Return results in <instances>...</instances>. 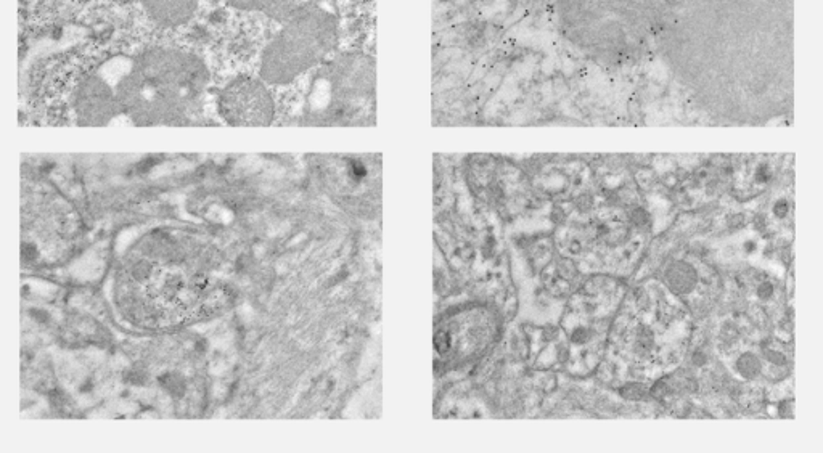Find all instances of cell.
Instances as JSON below:
<instances>
[{"label":"cell","mask_w":823,"mask_h":453,"mask_svg":"<svg viewBox=\"0 0 823 453\" xmlns=\"http://www.w3.org/2000/svg\"><path fill=\"white\" fill-rule=\"evenodd\" d=\"M434 346H436L439 352H447L448 348H451V337L446 333H438L436 337H434Z\"/></svg>","instance_id":"7c38bea8"},{"label":"cell","mask_w":823,"mask_h":453,"mask_svg":"<svg viewBox=\"0 0 823 453\" xmlns=\"http://www.w3.org/2000/svg\"><path fill=\"white\" fill-rule=\"evenodd\" d=\"M650 392L645 389L644 385H627L621 391V396L627 400H644Z\"/></svg>","instance_id":"ba28073f"},{"label":"cell","mask_w":823,"mask_h":453,"mask_svg":"<svg viewBox=\"0 0 823 453\" xmlns=\"http://www.w3.org/2000/svg\"><path fill=\"white\" fill-rule=\"evenodd\" d=\"M147 10L164 26H179L193 15L197 0H143Z\"/></svg>","instance_id":"3957f363"},{"label":"cell","mask_w":823,"mask_h":453,"mask_svg":"<svg viewBox=\"0 0 823 453\" xmlns=\"http://www.w3.org/2000/svg\"><path fill=\"white\" fill-rule=\"evenodd\" d=\"M333 26L317 8H299L288 16V25L269 45L262 62V76L270 82L291 81L311 66L330 47Z\"/></svg>","instance_id":"6da1fadb"},{"label":"cell","mask_w":823,"mask_h":453,"mask_svg":"<svg viewBox=\"0 0 823 453\" xmlns=\"http://www.w3.org/2000/svg\"><path fill=\"white\" fill-rule=\"evenodd\" d=\"M256 7L275 18H288L294 12V0H257Z\"/></svg>","instance_id":"8992f818"},{"label":"cell","mask_w":823,"mask_h":453,"mask_svg":"<svg viewBox=\"0 0 823 453\" xmlns=\"http://www.w3.org/2000/svg\"><path fill=\"white\" fill-rule=\"evenodd\" d=\"M788 211H789V205L787 200H778L774 205V216L778 217V219H783V217L788 214Z\"/></svg>","instance_id":"5bb4252c"},{"label":"cell","mask_w":823,"mask_h":453,"mask_svg":"<svg viewBox=\"0 0 823 453\" xmlns=\"http://www.w3.org/2000/svg\"><path fill=\"white\" fill-rule=\"evenodd\" d=\"M631 219H632L633 224L639 226V229H646V226L650 225L648 212H646L645 209H642V207H637V209L632 212Z\"/></svg>","instance_id":"9c48e42d"},{"label":"cell","mask_w":823,"mask_h":453,"mask_svg":"<svg viewBox=\"0 0 823 453\" xmlns=\"http://www.w3.org/2000/svg\"><path fill=\"white\" fill-rule=\"evenodd\" d=\"M772 296H774V285L769 283V281H764V283L759 285V288H757V298L762 300L770 299Z\"/></svg>","instance_id":"4fadbf2b"},{"label":"cell","mask_w":823,"mask_h":453,"mask_svg":"<svg viewBox=\"0 0 823 453\" xmlns=\"http://www.w3.org/2000/svg\"><path fill=\"white\" fill-rule=\"evenodd\" d=\"M666 285L676 294H688L695 289L698 283V274L695 267L688 262L676 261L666 269L664 274Z\"/></svg>","instance_id":"277c9868"},{"label":"cell","mask_w":823,"mask_h":453,"mask_svg":"<svg viewBox=\"0 0 823 453\" xmlns=\"http://www.w3.org/2000/svg\"><path fill=\"white\" fill-rule=\"evenodd\" d=\"M227 2H230L232 5L240 7V8H251V7H256L257 0H227Z\"/></svg>","instance_id":"9a60e30c"},{"label":"cell","mask_w":823,"mask_h":453,"mask_svg":"<svg viewBox=\"0 0 823 453\" xmlns=\"http://www.w3.org/2000/svg\"><path fill=\"white\" fill-rule=\"evenodd\" d=\"M158 274L160 270H156L153 263L148 261H140L132 267V276L138 283H150Z\"/></svg>","instance_id":"52a82bcc"},{"label":"cell","mask_w":823,"mask_h":453,"mask_svg":"<svg viewBox=\"0 0 823 453\" xmlns=\"http://www.w3.org/2000/svg\"><path fill=\"white\" fill-rule=\"evenodd\" d=\"M693 363L700 365V367H701V365H705V363H706V357H705V355H702V354L698 352V354L693 355Z\"/></svg>","instance_id":"2e32d148"},{"label":"cell","mask_w":823,"mask_h":453,"mask_svg":"<svg viewBox=\"0 0 823 453\" xmlns=\"http://www.w3.org/2000/svg\"><path fill=\"white\" fill-rule=\"evenodd\" d=\"M735 368H737L738 374L739 376H743L744 380H755V378H757L761 374L762 362L756 354L744 352L737 359Z\"/></svg>","instance_id":"5b68a950"},{"label":"cell","mask_w":823,"mask_h":453,"mask_svg":"<svg viewBox=\"0 0 823 453\" xmlns=\"http://www.w3.org/2000/svg\"><path fill=\"white\" fill-rule=\"evenodd\" d=\"M764 357L767 362L775 365V367H783V365L787 363V357H785L781 352H778V350H774V349H767L764 352Z\"/></svg>","instance_id":"30bf717a"},{"label":"cell","mask_w":823,"mask_h":453,"mask_svg":"<svg viewBox=\"0 0 823 453\" xmlns=\"http://www.w3.org/2000/svg\"><path fill=\"white\" fill-rule=\"evenodd\" d=\"M590 330H587V328H576L574 331H572L571 339L574 344H585L587 341L590 339Z\"/></svg>","instance_id":"8fae6325"},{"label":"cell","mask_w":823,"mask_h":453,"mask_svg":"<svg viewBox=\"0 0 823 453\" xmlns=\"http://www.w3.org/2000/svg\"><path fill=\"white\" fill-rule=\"evenodd\" d=\"M220 109L224 118L233 126H267L274 113V105L262 82L251 77H240L222 94Z\"/></svg>","instance_id":"7a4b0ae2"}]
</instances>
